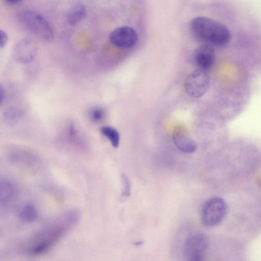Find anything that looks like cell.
Instances as JSON below:
<instances>
[{"instance_id":"4","label":"cell","mask_w":261,"mask_h":261,"mask_svg":"<svg viewBox=\"0 0 261 261\" xmlns=\"http://www.w3.org/2000/svg\"><path fill=\"white\" fill-rule=\"evenodd\" d=\"M227 212V204L222 198L212 197L207 200L202 206L201 212L202 223L206 227H214L223 221Z\"/></svg>"},{"instance_id":"1","label":"cell","mask_w":261,"mask_h":261,"mask_svg":"<svg viewBox=\"0 0 261 261\" xmlns=\"http://www.w3.org/2000/svg\"><path fill=\"white\" fill-rule=\"evenodd\" d=\"M80 218L76 210L62 214L30 237L24 244L23 251L31 256L47 253L76 225Z\"/></svg>"},{"instance_id":"8","label":"cell","mask_w":261,"mask_h":261,"mask_svg":"<svg viewBox=\"0 0 261 261\" xmlns=\"http://www.w3.org/2000/svg\"><path fill=\"white\" fill-rule=\"evenodd\" d=\"M109 39L116 46L129 48L134 46L138 41L136 31L129 27H121L111 32Z\"/></svg>"},{"instance_id":"17","label":"cell","mask_w":261,"mask_h":261,"mask_svg":"<svg viewBox=\"0 0 261 261\" xmlns=\"http://www.w3.org/2000/svg\"><path fill=\"white\" fill-rule=\"evenodd\" d=\"M121 194L123 199H126L130 194L131 184L128 177L125 174L121 175Z\"/></svg>"},{"instance_id":"11","label":"cell","mask_w":261,"mask_h":261,"mask_svg":"<svg viewBox=\"0 0 261 261\" xmlns=\"http://www.w3.org/2000/svg\"><path fill=\"white\" fill-rule=\"evenodd\" d=\"M16 185L8 178H2L0 181L1 207H6L13 203L18 195Z\"/></svg>"},{"instance_id":"19","label":"cell","mask_w":261,"mask_h":261,"mask_svg":"<svg viewBox=\"0 0 261 261\" xmlns=\"http://www.w3.org/2000/svg\"><path fill=\"white\" fill-rule=\"evenodd\" d=\"M5 96V89L2 85L0 86V103L2 105Z\"/></svg>"},{"instance_id":"2","label":"cell","mask_w":261,"mask_h":261,"mask_svg":"<svg viewBox=\"0 0 261 261\" xmlns=\"http://www.w3.org/2000/svg\"><path fill=\"white\" fill-rule=\"evenodd\" d=\"M190 28L198 39L215 46H225L231 38L230 31L224 24L207 17L198 16L193 18Z\"/></svg>"},{"instance_id":"12","label":"cell","mask_w":261,"mask_h":261,"mask_svg":"<svg viewBox=\"0 0 261 261\" xmlns=\"http://www.w3.org/2000/svg\"><path fill=\"white\" fill-rule=\"evenodd\" d=\"M87 11L85 6L82 3H77L73 6L67 13L68 22L72 26L79 24L87 17Z\"/></svg>"},{"instance_id":"18","label":"cell","mask_w":261,"mask_h":261,"mask_svg":"<svg viewBox=\"0 0 261 261\" xmlns=\"http://www.w3.org/2000/svg\"><path fill=\"white\" fill-rule=\"evenodd\" d=\"M0 47L3 48L6 45L8 41V36L7 33L3 30H1L0 32Z\"/></svg>"},{"instance_id":"20","label":"cell","mask_w":261,"mask_h":261,"mask_svg":"<svg viewBox=\"0 0 261 261\" xmlns=\"http://www.w3.org/2000/svg\"><path fill=\"white\" fill-rule=\"evenodd\" d=\"M7 4L11 5H17L21 2L22 0H5Z\"/></svg>"},{"instance_id":"14","label":"cell","mask_w":261,"mask_h":261,"mask_svg":"<svg viewBox=\"0 0 261 261\" xmlns=\"http://www.w3.org/2000/svg\"><path fill=\"white\" fill-rule=\"evenodd\" d=\"M18 216L21 220L27 223L33 222L39 217V212L36 206L31 203L24 204L20 209Z\"/></svg>"},{"instance_id":"9","label":"cell","mask_w":261,"mask_h":261,"mask_svg":"<svg viewBox=\"0 0 261 261\" xmlns=\"http://www.w3.org/2000/svg\"><path fill=\"white\" fill-rule=\"evenodd\" d=\"M172 138L175 146L181 151L191 153L196 151L197 145L185 127L177 126L173 130Z\"/></svg>"},{"instance_id":"16","label":"cell","mask_w":261,"mask_h":261,"mask_svg":"<svg viewBox=\"0 0 261 261\" xmlns=\"http://www.w3.org/2000/svg\"><path fill=\"white\" fill-rule=\"evenodd\" d=\"M88 116L91 121L94 123H97L103 119L105 113L101 108L94 107L89 110Z\"/></svg>"},{"instance_id":"3","label":"cell","mask_w":261,"mask_h":261,"mask_svg":"<svg viewBox=\"0 0 261 261\" xmlns=\"http://www.w3.org/2000/svg\"><path fill=\"white\" fill-rule=\"evenodd\" d=\"M19 20L27 30L44 41L50 42L54 38L49 23L39 13L29 9L23 10Z\"/></svg>"},{"instance_id":"7","label":"cell","mask_w":261,"mask_h":261,"mask_svg":"<svg viewBox=\"0 0 261 261\" xmlns=\"http://www.w3.org/2000/svg\"><path fill=\"white\" fill-rule=\"evenodd\" d=\"M37 53V47L34 41L27 38L19 40L12 50L13 58L16 62L26 64L33 61Z\"/></svg>"},{"instance_id":"15","label":"cell","mask_w":261,"mask_h":261,"mask_svg":"<svg viewBox=\"0 0 261 261\" xmlns=\"http://www.w3.org/2000/svg\"><path fill=\"white\" fill-rule=\"evenodd\" d=\"M101 133L107 138L114 148H117L120 143V135L115 128L110 126H103L100 129Z\"/></svg>"},{"instance_id":"13","label":"cell","mask_w":261,"mask_h":261,"mask_svg":"<svg viewBox=\"0 0 261 261\" xmlns=\"http://www.w3.org/2000/svg\"><path fill=\"white\" fill-rule=\"evenodd\" d=\"M24 117V112L20 108L11 106L3 112L4 121L8 125L13 126L17 125Z\"/></svg>"},{"instance_id":"10","label":"cell","mask_w":261,"mask_h":261,"mask_svg":"<svg viewBox=\"0 0 261 261\" xmlns=\"http://www.w3.org/2000/svg\"><path fill=\"white\" fill-rule=\"evenodd\" d=\"M194 60L198 68L206 70L214 64L216 59L213 47L208 44L198 47L194 53Z\"/></svg>"},{"instance_id":"6","label":"cell","mask_w":261,"mask_h":261,"mask_svg":"<svg viewBox=\"0 0 261 261\" xmlns=\"http://www.w3.org/2000/svg\"><path fill=\"white\" fill-rule=\"evenodd\" d=\"M209 85L210 78L206 70L197 68L186 77L185 89L189 96L199 98L206 92Z\"/></svg>"},{"instance_id":"5","label":"cell","mask_w":261,"mask_h":261,"mask_svg":"<svg viewBox=\"0 0 261 261\" xmlns=\"http://www.w3.org/2000/svg\"><path fill=\"white\" fill-rule=\"evenodd\" d=\"M207 237L201 233H195L188 237L182 247V254L186 260L200 261L204 257L208 248Z\"/></svg>"}]
</instances>
